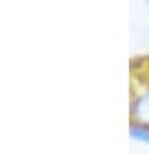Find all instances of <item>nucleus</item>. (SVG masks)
Wrapping results in <instances>:
<instances>
[{
  "instance_id": "nucleus-1",
  "label": "nucleus",
  "mask_w": 149,
  "mask_h": 154,
  "mask_svg": "<svg viewBox=\"0 0 149 154\" xmlns=\"http://www.w3.org/2000/svg\"><path fill=\"white\" fill-rule=\"evenodd\" d=\"M135 112L138 116V120L147 122L149 123V94H144L136 100L135 103Z\"/></svg>"
}]
</instances>
